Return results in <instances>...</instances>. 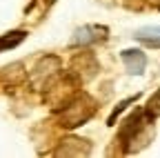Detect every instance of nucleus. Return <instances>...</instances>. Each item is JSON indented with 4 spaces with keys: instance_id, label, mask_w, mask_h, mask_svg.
I'll return each mask as SVG.
<instances>
[{
    "instance_id": "9",
    "label": "nucleus",
    "mask_w": 160,
    "mask_h": 158,
    "mask_svg": "<svg viewBox=\"0 0 160 158\" xmlns=\"http://www.w3.org/2000/svg\"><path fill=\"white\" fill-rule=\"evenodd\" d=\"M133 100H136V98H127V100H122V103H120V105H118V107L113 109V114L109 116V125H113V123H116V118H118V114H120V111H122V109H125L127 105H131Z\"/></svg>"
},
{
    "instance_id": "2",
    "label": "nucleus",
    "mask_w": 160,
    "mask_h": 158,
    "mask_svg": "<svg viewBox=\"0 0 160 158\" xmlns=\"http://www.w3.org/2000/svg\"><path fill=\"white\" fill-rule=\"evenodd\" d=\"M58 69H60V60H58L56 56L40 58L38 65H36V69H33V74H31V83H33L38 89H47L49 83L56 78Z\"/></svg>"
},
{
    "instance_id": "5",
    "label": "nucleus",
    "mask_w": 160,
    "mask_h": 158,
    "mask_svg": "<svg viewBox=\"0 0 160 158\" xmlns=\"http://www.w3.org/2000/svg\"><path fill=\"white\" fill-rule=\"evenodd\" d=\"M136 38L140 43H145L147 47H160V27H145L138 29Z\"/></svg>"
},
{
    "instance_id": "6",
    "label": "nucleus",
    "mask_w": 160,
    "mask_h": 158,
    "mask_svg": "<svg viewBox=\"0 0 160 158\" xmlns=\"http://www.w3.org/2000/svg\"><path fill=\"white\" fill-rule=\"evenodd\" d=\"M0 78H2L5 83H13V85H18L20 80L25 78V74H22V65L20 63H13V65H7L5 69H2V74H0Z\"/></svg>"
},
{
    "instance_id": "3",
    "label": "nucleus",
    "mask_w": 160,
    "mask_h": 158,
    "mask_svg": "<svg viewBox=\"0 0 160 158\" xmlns=\"http://www.w3.org/2000/svg\"><path fill=\"white\" fill-rule=\"evenodd\" d=\"M107 36V27H82V29H78L76 36H73V43L76 45H89V43H98V40H102V38Z\"/></svg>"
},
{
    "instance_id": "4",
    "label": "nucleus",
    "mask_w": 160,
    "mask_h": 158,
    "mask_svg": "<svg viewBox=\"0 0 160 158\" xmlns=\"http://www.w3.org/2000/svg\"><path fill=\"white\" fill-rule=\"evenodd\" d=\"M122 60L127 65V69L131 74H142L145 71V65H147V58L142 51H138V49H125L122 51Z\"/></svg>"
},
{
    "instance_id": "7",
    "label": "nucleus",
    "mask_w": 160,
    "mask_h": 158,
    "mask_svg": "<svg viewBox=\"0 0 160 158\" xmlns=\"http://www.w3.org/2000/svg\"><path fill=\"white\" fill-rule=\"evenodd\" d=\"M25 31H11V33H7V36H2L0 38V51L2 49H11V47H16L18 43H22L25 40Z\"/></svg>"
},
{
    "instance_id": "8",
    "label": "nucleus",
    "mask_w": 160,
    "mask_h": 158,
    "mask_svg": "<svg viewBox=\"0 0 160 158\" xmlns=\"http://www.w3.org/2000/svg\"><path fill=\"white\" fill-rule=\"evenodd\" d=\"M147 114L149 116H160V89L151 96V100L147 105Z\"/></svg>"
},
{
    "instance_id": "1",
    "label": "nucleus",
    "mask_w": 160,
    "mask_h": 158,
    "mask_svg": "<svg viewBox=\"0 0 160 158\" xmlns=\"http://www.w3.org/2000/svg\"><path fill=\"white\" fill-rule=\"evenodd\" d=\"M93 111H96V105H93L91 98L89 96H78L65 107L62 116H60V123H62V127H69V129L80 127L93 116Z\"/></svg>"
}]
</instances>
